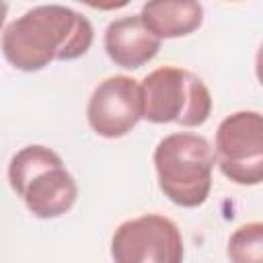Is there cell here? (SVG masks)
Returning <instances> with one entry per match:
<instances>
[{
	"instance_id": "cell-1",
	"label": "cell",
	"mask_w": 263,
	"mask_h": 263,
	"mask_svg": "<svg viewBox=\"0 0 263 263\" xmlns=\"http://www.w3.org/2000/svg\"><path fill=\"white\" fill-rule=\"evenodd\" d=\"M95 39L90 21L62 4H41L4 27L2 53L23 72H37L53 60L84 55Z\"/></svg>"
},
{
	"instance_id": "cell-2",
	"label": "cell",
	"mask_w": 263,
	"mask_h": 263,
	"mask_svg": "<svg viewBox=\"0 0 263 263\" xmlns=\"http://www.w3.org/2000/svg\"><path fill=\"white\" fill-rule=\"evenodd\" d=\"M214 164L216 150L199 134H168L154 148L158 187L181 208H197L208 199Z\"/></svg>"
},
{
	"instance_id": "cell-3",
	"label": "cell",
	"mask_w": 263,
	"mask_h": 263,
	"mask_svg": "<svg viewBox=\"0 0 263 263\" xmlns=\"http://www.w3.org/2000/svg\"><path fill=\"white\" fill-rule=\"evenodd\" d=\"M8 181L27 210L43 220L70 212L78 197L76 181L60 154L39 144L25 146L10 158Z\"/></svg>"
},
{
	"instance_id": "cell-4",
	"label": "cell",
	"mask_w": 263,
	"mask_h": 263,
	"mask_svg": "<svg viewBox=\"0 0 263 263\" xmlns=\"http://www.w3.org/2000/svg\"><path fill=\"white\" fill-rule=\"evenodd\" d=\"M144 119L150 123H179L199 127L212 113V95L203 80L177 66L152 70L140 82Z\"/></svg>"
},
{
	"instance_id": "cell-5",
	"label": "cell",
	"mask_w": 263,
	"mask_h": 263,
	"mask_svg": "<svg viewBox=\"0 0 263 263\" xmlns=\"http://www.w3.org/2000/svg\"><path fill=\"white\" fill-rule=\"evenodd\" d=\"M216 162L220 173L236 185L263 183V115L236 111L216 129Z\"/></svg>"
},
{
	"instance_id": "cell-6",
	"label": "cell",
	"mask_w": 263,
	"mask_h": 263,
	"mask_svg": "<svg viewBox=\"0 0 263 263\" xmlns=\"http://www.w3.org/2000/svg\"><path fill=\"white\" fill-rule=\"evenodd\" d=\"M111 257L117 263H179L183 259V236L171 218L144 214L115 228Z\"/></svg>"
},
{
	"instance_id": "cell-7",
	"label": "cell",
	"mask_w": 263,
	"mask_h": 263,
	"mask_svg": "<svg viewBox=\"0 0 263 263\" xmlns=\"http://www.w3.org/2000/svg\"><path fill=\"white\" fill-rule=\"evenodd\" d=\"M86 119L101 138H121L144 119V99L138 80L117 74L109 76L92 90L86 105Z\"/></svg>"
},
{
	"instance_id": "cell-8",
	"label": "cell",
	"mask_w": 263,
	"mask_h": 263,
	"mask_svg": "<svg viewBox=\"0 0 263 263\" xmlns=\"http://www.w3.org/2000/svg\"><path fill=\"white\" fill-rule=\"evenodd\" d=\"M160 37L154 35L140 14L123 16L105 29V51L109 60L125 70L148 64L160 49Z\"/></svg>"
},
{
	"instance_id": "cell-9",
	"label": "cell",
	"mask_w": 263,
	"mask_h": 263,
	"mask_svg": "<svg viewBox=\"0 0 263 263\" xmlns=\"http://www.w3.org/2000/svg\"><path fill=\"white\" fill-rule=\"evenodd\" d=\"M146 27L160 39L185 37L203 23L199 0H148L140 12Z\"/></svg>"
},
{
	"instance_id": "cell-10",
	"label": "cell",
	"mask_w": 263,
	"mask_h": 263,
	"mask_svg": "<svg viewBox=\"0 0 263 263\" xmlns=\"http://www.w3.org/2000/svg\"><path fill=\"white\" fill-rule=\"evenodd\" d=\"M226 255L234 263H263V222L238 226L228 238Z\"/></svg>"
},
{
	"instance_id": "cell-11",
	"label": "cell",
	"mask_w": 263,
	"mask_h": 263,
	"mask_svg": "<svg viewBox=\"0 0 263 263\" xmlns=\"http://www.w3.org/2000/svg\"><path fill=\"white\" fill-rule=\"evenodd\" d=\"M76 2L86 4V6L95 8V10H105V12H109V10H119V8L127 6L132 0H76Z\"/></svg>"
},
{
	"instance_id": "cell-12",
	"label": "cell",
	"mask_w": 263,
	"mask_h": 263,
	"mask_svg": "<svg viewBox=\"0 0 263 263\" xmlns=\"http://www.w3.org/2000/svg\"><path fill=\"white\" fill-rule=\"evenodd\" d=\"M255 72H257V78L263 86V43H261V47L257 49V55H255Z\"/></svg>"
}]
</instances>
